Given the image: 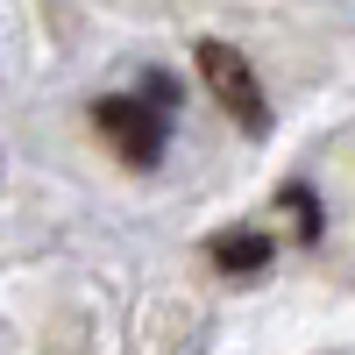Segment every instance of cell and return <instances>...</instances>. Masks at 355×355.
Returning a JSON list of instances; mask_svg holds the SVG:
<instances>
[{"mask_svg": "<svg viewBox=\"0 0 355 355\" xmlns=\"http://www.w3.org/2000/svg\"><path fill=\"white\" fill-rule=\"evenodd\" d=\"M199 78H206V93L220 100V114H234V128L242 135H263L270 128V107H263V85L249 71V57L234 50V43H199Z\"/></svg>", "mask_w": 355, "mask_h": 355, "instance_id": "2", "label": "cell"}, {"mask_svg": "<svg viewBox=\"0 0 355 355\" xmlns=\"http://www.w3.org/2000/svg\"><path fill=\"white\" fill-rule=\"evenodd\" d=\"M214 270H227V277H256L263 263H270V234L263 227H227V234H214Z\"/></svg>", "mask_w": 355, "mask_h": 355, "instance_id": "3", "label": "cell"}, {"mask_svg": "<svg viewBox=\"0 0 355 355\" xmlns=\"http://www.w3.org/2000/svg\"><path fill=\"white\" fill-rule=\"evenodd\" d=\"M171 107H178V85L164 71H150L135 93H107L93 107V128L128 171H157L171 150Z\"/></svg>", "mask_w": 355, "mask_h": 355, "instance_id": "1", "label": "cell"}]
</instances>
